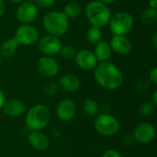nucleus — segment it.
<instances>
[{
    "label": "nucleus",
    "instance_id": "obj_1",
    "mask_svg": "<svg viewBox=\"0 0 157 157\" xmlns=\"http://www.w3.org/2000/svg\"><path fill=\"white\" fill-rule=\"evenodd\" d=\"M94 77L97 83L108 90H115L123 83V75L121 70L109 62H101L94 68Z\"/></svg>",
    "mask_w": 157,
    "mask_h": 157
},
{
    "label": "nucleus",
    "instance_id": "obj_2",
    "mask_svg": "<svg viewBox=\"0 0 157 157\" xmlns=\"http://www.w3.org/2000/svg\"><path fill=\"white\" fill-rule=\"evenodd\" d=\"M42 26L50 35L59 38L67 32L69 20L63 12L51 11L44 16L42 19Z\"/></svg>",
    "mask_w": 157,
    "mask_h": 157
},
{
    "label": "nucleus",
    "instance_id": "obj_3",
    "mask_svg": "<svg viewBox=\"0 0 157 157\" xmlns=\"http://www.w3.org/2000/svg\"><path fill=\"white\" fill-rule=\"evenodd\" d=\"M86 15L92 27L100 29L109 24L111 11L106 4L100 1H92L86 7Z\"/></svg>",
    "mask_w": 157,
    "mask_h": 157
},
{
    "label": "nucleus",
    "instance_id": "obj_4",
    "mask_svg": "<svg viewBox=\"0 0 157 157\" xmlns=\"http://www.w3.org/2000/svg\"><path fill=\"white\" fill-rule=\"evenodd\" d=\"M50 119L51 113L47 106L37 104L28 111L26 115V125L32 132H40L49 124Z\"/></svg>",
    "mask_w": 157,
    "mask_h": 157
},
{
    "label": "nucleus",
    "instance_id": "obj_5",
    "mask_svg": "<svg viewBox=\"0 0 157 157\" xmlns=\"http://www.w3.org/2000/svg\"><path fill=\"white\" fill-rule=\"evenodd\" d=\"M133 23V17L126 11L116 13L109 22L110 31L114 36H124L132 29Z\"/></svg>",
    "mask_w": 157,
    "mask_h": 157
},
{
    "label": "nucleus",
    "instance_id": "obj_6",
    "mask_svg": "<svg viewBox=\"0 0 157 157\" xmlns=\"http://www.w3.org/2000/svg\"><path fill=\"white\" fill-rule=\"evenodd\" d=\"M95 128L101 135L109 137L115 135L120 130V123L117 119L109 114H100L95 121Z\"/></svg>",
    "mask_w": 157,
    "mask_h": 157
},
{
    "label": "nucleus",
    "instance_id": "obj_7",
    "mask_svg": "<svg viewBox=\"0 0 157 157\" xmlns=\"http://www.w3.org/2000/svg\"><path fill=\"white\" fill-rule=\"evenodd\" d=\"M38 29L29 24H22L17 28L15 33V40L19 45H32L39 40Z\"/></svg>",
    "mask_w": 157,
    "mask_h": 157
},
{
    "label": "nucleus",
    "instance_id": "obj_8",
    "mask_svg": "<svg viewBox=\"0 0 157 157\" xmlns=\"http://www.w3.org/2000/svg\"><path fill=\"white\" fill-rule=\"evenodd\" d=\"M38 6L32 2H22L17 9L16 16L22 24H30L38 17Z\"/></svg>",
    "mask_w": 157,
    "mask_h": 157
},
{
    "label": "nucleus",
    "instance_id": "obj_9",
    "mask_svg": "<svg viewBox=\"0 0 157 157\" xmlns=\"http://www.w3.org/2000/svg\"><path fill=\"white\" fill-rule=\"evenodd\" d=\"M62 41L58 37L52 35H45L39 41L40 51L46 56H52L60 52L62 49Z\"/></svg>",
    "mask_w": 157,
    "mask_h": 157
},
{
    "label": "nucleus",
    "instance_id": "obj_10",
    "mask_svg": "<svg viewBox=\"0 0 157 157\" xmlns=\"http://www.w3.org/2000/svg\"><path fill=\"white\" fill-rule=\"evenodd\" d=\"M155 136V127L149 122L140 123L133 131V138L140 144H146L151 143Z\"/></svg>",
    "mask_w": 157,
    "mask_h": 157
},
{
    "label": "nucleus",
    "instance_id": "obj_11",
    "mask_svg": "<svg viewBox=\"0 0 157 157\" xmlns=\"http://www.w3.org/2000/svg\"><path fill=\"white\" fill-rule=\"evenodd\" d=\"M76 64L83 70L89 71L94 69L98 64V60L93 52L90 50L83 49L76 52L75 56Z\"/></svg>",
    "mask_w": 157,
    "mask_h": 157
},
{
    "label": "nucleus",
    "instance_id": "obj_12",
    "mask_svg": "<svg viewBox=\"0 0 157 157\" xmlns=\"http://www.w3.org/2000/svg\"><path fill=\"white\" fill-rule=\"evenodd\" d=\"M39 73L48 78L55 76L59 72V64L56 60L50 56H44L40 58L37 63Z\"/></svg>",
    "mask_w": 157,
    "mask_h": 157
},
{
    "label": "nucleus",
    "instance_id": "obj_13",
    "mask_svg": "<svg viewBox=\"0 0 157 157\" xmlns=\"http://www.w3.org/2000/svg\"><path fill=\"white\" fill-rule=\"evenodd\" d=\"M56 113L61 121H71L76 114V106L71 99H63L58 104Z\"/></svg>",
    "mask_w": 157,
    "mask_h": 157
},
{
    "label": "nucleus",
    "instance_id": "obj_14",
    "mask_svg": "<svg viewBox=\"0 0 157 157\" xmlns=\"http://www.w3.org/2000/svg\"><path fill=\"white\" fill-rule=\"evenodd\" d=\"M109 45L114 52L121 55L128 54L132 50V42L124 36H113Z\"/></svg>",
    "mask_w": 157,
    "mask_h": 157
},
{
    "label": "nucleus",
    "instance_id": "obj_15",
    "mask_svg": "<svg viewBox=\"0 0 157 157\" xmlns=\"http://www.w3.org/2000/svg\"><path fill=\"white\" fill-rule=\"evenodd\" d=\"M59 86L65 92L75 93L80 88L81 83H80V80L75 75L65 74L61 77L59 81Z\"/></svg>",
    "mask_w": 157,
    "mask_h": 157
},
{
    "label": "nucleus",
    "instance_id": "obj_16",
    "mask_svg": "<svg viewBox=\"0 0 157 157\" xmlns=\"http://www.w3.org/2000/svg\"><path fill=\"white\" fill-rule=\"evenodd\" d=\"M4 113L8 117H18L25 111V104L18 99H11L5 102L3 106Z\"/></svg>",
    "mask_w": 157,
    "mask_h": 157
},
{
    "label": "nucleus",
    "instance_id": "obj_17",
    "mask_svg": "<svg viewBox=\"0 0 157 157\" xmlns=\"http://www.w3.org/2000/svg\"><path fill=\"white\" fill-rule=\"evenodd\" d=\"M29 143L38 151H45L50 145L48 137L40 132H32L29 135Z\"/></svg>",
    "mask_w": 157,
    "mask_h": 157
},
{
    "label": "nucleus",
    "instance_id": "obj_18",
    "mask_svg": "<svg viewBox=\"0 0 157 157\" xmlns=\"http://www.w3.org/2000/svg\"><path fill=\"white\" fill-rule=\"evenodd\" d=\"M112 52V50L110 48V45L107 41H99L96 44L94 54L98 61L100 62H107L108 59L110 57Z\"/></svg>",
    "mask_w": 157,
    "mask_h": 157
},
{
    "label": "nucleus",
    "instance_id": "obj_19",
    "mask_svg": "<svg viewBox=\"0 0 157 157\" xmlns=\"http://www.w3.org/2000/svg\"><path fill=\"white\" fill-rule=\"evenodd\" d=\"M18 46H19V44L15 40V38L8 39L2 43V45L0 47V52L4 57L9 58L16 53Z\"/></svg>",
    "mask_w": 157,
    "mask_h": 157
},
{
    "label": "nucleus",
    "instance_id": "obj_20",
    "mask_svg": "<svg viewBox=\"0 0 157 157\" xmlns=\"http://www.w3.org/2000/svg\"><path fill=\"white\" fill-rule=\"evenodd\" d=\"M63 13L65 14V16L69 18V17H79L82 13V7L81 6L76 3V2H70L67 5H65L64 8H63Z\"/></svg>",
    "mask_w": 157,
    "mask_h": 157
},
{
    "label": "nucleus",
    "instance_id": "obj_21",
    "mask_svg": "<svg viewBox=\"0 0 157 157\" xmlns=\"http://www.w3.org/2000/svg\"><path fill=\"white\" fill-rule=\"evenodd\" d=\"M102 39V32L100 29L96 27H90L86 31V40L90 44H97L101 41Z\"/></svg>",
    "mask_w": 157,
    "mask_h": 157
},
{
    "label": "nucleus",
    "instance_id": "obj_22",
    "mask_svg": "<svg viewBox=\"0 0 157 157\" xmlns=\"http://www.w3.org/2000/svg\"><path fill=\"white\" fill-rule=\"evenodd\" d=\"M142 22L144 25H152L154 23H155L157 19V9L155 8H146L141 17Z\"/></svg>",
    "mask_w": 157,
    "mask_h": 157
},
{
    "label": "nucleus",
    "instance_id": "obj_23",
    "mask_svg": "<svg viewBox=\"0 0 157 157\" xmlns=\"http://www.w3.org/2000/svg\"><path fill=\"white\" fill-rule=\"evenodd\" d=\"M83 109L88 116H95L98 112V103L91 98H87L83 104Z\"/></svg>",
    "mask_w": 157,
    "mask_h": 157
},
{
    "label": "nucleus",
    "instance_id": "obj_24",
    "mask_svg": "<svg viewBox=\"0 0 157 157\" xmlns=\"http://www.w3.org/2000/svg\"><path fill=\"white\" fill-rule=\"evenodd\" d=\"M60 52L64 59H72V58H75L76 54V50L72 45H65L62 47Z\"/></svg>",
    "mask_w": 157,
    "mask_h": 157
},
{
    "label": "nucleus",
    "instance_id": "obj_25",
    "mask_svg": "<svg viewBox=\"0 0 157 157\" xmlns=\"http://www.w3.org/2000/svg\"><path fill=\"white\" fill-rule=\"evenodd\" d=\"M58 91V85L54 82H48L43 86V93L49 97L54 96Z\"/></svg>",
    "mask_w": 157,
    "mask_h": 157
},
{
    "label": "nucleus",
    "instance_id": "obj_26",
    "mask_svg": "<svg viewBox=\"0 0 157 157\" xmlns=\"http://www.w3.org/2000/svg\"><path fill=\"white\" fill-rule=\"evenodd\" d=\"M154 105L150 102H144L141 104L139 109V111L143 116H150L154 112Z\"/></svg>",
    "mask_w": 157,
    "mask_h": 157
},
{
    "label": "nucleus",
    "instance_id": "obj_27",
    "mask_svg": "<svg viewBox=\"0 0 157 157\" xmlns=\"http://www.w3.org/2000/svg\"><path fill=\"white\" fill-rule=\"evenodd\" d=\"M150 80L147 79V78H141L139 79L136 84H135V89L139 92H142V91H144L146 90L149 86H150Z\"/></svg>",
    "mask_w": 157,
    "mask_h": 157
},
{
    "label": "nucleus",
    "instance_id": "obj_28",
    "mask_svg": "<svg viewBox=\"0 0 157 157\" xmlns=\"http://www.w3.org/2000/svg\"><path fill=\"white\" fill-rule=\"evenodd\" d=\"M35 2H36V6L41 8H49L54 5L55 0H35Z\"/></svg>",
    "mask_w": 157,
    "mask_h": 157
},
{
    "label": "nucleus",
    "instance_id": "obj_29",
    "mask_svg": "<svg viewBox=\"0 0 157 157\" xmlns=\"http://www.w3.org/2000/svg\"><path fill=\"white\" fill-rule=\"evenodd\" d=\"M101 157H121V155L114 149H109L106 151Z\"/></svg>",
    "mask_w": 157,
    "mask_h": 157
},
{
    "label": "nucleus",
    "instance_id": "obj_30",
    "mask_svg": "<svg viewBox=\"0 0 157 157\" xmlns=\"http://www.w3.org/2000/svg\"><path fill=\"white\" fill-rule=\"evenodd\" d=\"M149 80L154 85L157 84V67H154L149 75Z\"/></svg>",
    "mask_w": 157,
    "mask_h": 157
},
{
    "label": "nucleus",
    "instance_id": "obj_31",
    "mask_svg": "<svg viewBox=\"0 0 157 157\" xmlns=\"http://www.w3.org/2000/svg\"><path fill=\"white\" fill-rule=\"evenodd\" d=\"M6 102V97H5V94L3 93V91L0 89V109L3 108L4 104Z\"/></svg>",
    "mask_w": 157,
    "mask_h": 157
},
{
    "label": "nucleus",
    "instance_id": "obj_32",
    "mask_svg": "<svg viewBox=\"0 0 157 157\" xmlns=\"http://www.w3.org/2000/svg\"><path fill=\"white\" fill-rule=\"evenodd\" d=\"M6 9V6H5V2L4 0H0V17L3 16L4 12Z\"/></svg>",
    "mask_w": 157,
    "mask_h": 157
},
{
    "label": "nucleus",
    "instance_id": "obj_33",
    "mask_svg": "<svg viewBox=\"0 0 157 157\" xmlns=\"http://www.w3.org/2000/svg\"><path fill=\"white\" fill-rule=\"evenodd\" d=\"M150 7L151 8H157V0H150Z\"/></svg>",
    "mask_w": 157,
    "mask_h": 157
},
{
    "label": "nucleus",
    "instance_id": "obj_34",
    "mask_svg": "<svg viewBox=\"0 0 157 157\" xmlns=\"http://www.w3.org/2000/svg\"><path fill=\"white\" fill-rule=\"evenodd\" d=\"M153 44L155 46V48H157V33H155L153 36Z\"/></svg>",
    "mask_w": 157,
    "mask_h": 157
},
{
    "label": "nucleus",
    "instance_id": "obj_35",
    "mask_svg": "<svg viewBox=\"0 0 157 157\" xmlns=\"http://www.w3.org/2000/svg\"><path fill=\"white\" fill-rule=\"evenodd\" d=\"M153 101H154V105L157 104V91L155 90L154 92V96H153Z\"/></svg>",
    "mask_w": 157,
    "mask_h": 157
},
{
    "label": "nucleus",
    "instance_id": "obj_36",
    "mask_svg": "<svg viewBox=\"0 0 157 157\" xmlns=\"http://www.w3.org/2000/svg\"><path fill=\"white\" fill-rule=\"evenodd\" d=\"M99 1L107 5V4H111V3H113V2H115L116 0H99Z\"/></svg>",
    "mask_w": 157,
    "mask_h": 157
},
{
    "label": "nucleus",
    "instance_id": "obj_37",
    "mask_svg": "<svg viewBox=\"0 0 157 157\" xmlns=\"http://www.w3.org/2000/svg\"><path fill=\"white\" fill-rule=\"evenodd\" d=\"M13 3H15V4H20V3H22L23 2V0H11Z\"/></svg>",
    "mask_w": 157,
    "mask_h": 157
},
{
    "label": "nucleus",
    "instance_id": "obj_38",
    "mask_svg": "<svg viewBox=\"0 0 157 157\" xmlns=\"http://www.w3.org/2000/svg\"><path fill=\"white\" fill-rule=\"evenodd\" d=\"M33 1H35V0H28V2H32V3H33Z\"/></svg>",
    "mask_w": 157,
    "mask_h": 157
},
{
    "label": "nucleus",
    "instance_id": "obj_39",
    "mask_svg": "<svg viewBox=\"0 0 157 157\" xmlns=\"http://www.w3.org/2000/svg\"><path fill=\"white\" fill-rule=\"evenodd\" d=\"M0 67H1V56H0Z\"/></svg>",
    "mask_w": 157,
    "mask_h": 157
}]
</instances>
